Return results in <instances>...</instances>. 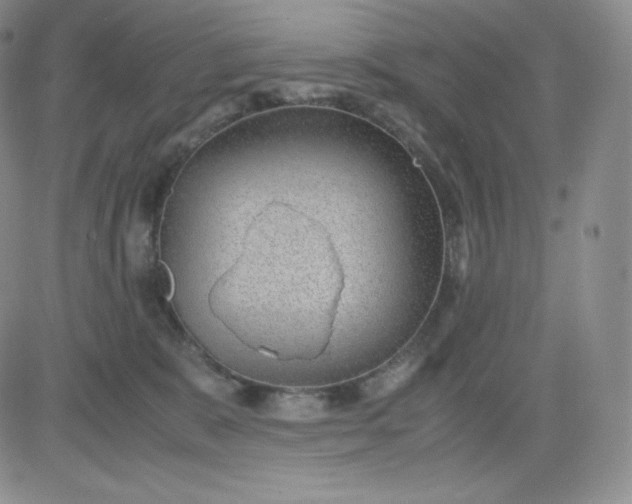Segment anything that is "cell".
Listing matches in <instances>:
<instances>
[{"label":"cell","mask_w":632,"mask_h":504,"mask_svg":"<svg viewBox=\"0 0 632 504\" xmlns=\"http://www.w3.org/2000/svg\"><path fill=\"white\" fill-rule=\"evenodd\" d=\"M343 284L330 238L319 230L256 238L214 284L212 312L248 346L298 356L328 341Z\"/></svg>","instance_id":"6da1fadb"}]
</instances>
